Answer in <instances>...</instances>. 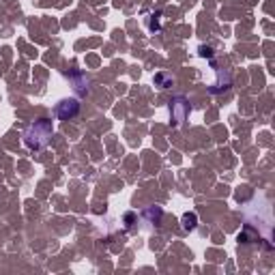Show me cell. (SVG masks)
I'll return each mask as SVG.
<instances>
[{
  "instance_id": "cell-1",
  "label": "cell",
  "mask_w": 275,
  "mask_h": 275,
  "mask_svg": "<svg viewBox=\"0 0 275 275\" xmlns=\"http://www.w3.org/2000/svg\"><path fill=\"white\" fill-rule=\"evenodd\" d=\"M49 138H52V123L46 118H39L26 129L24 134V144L32 148V151H41L47 146Z\"/></svg>"
},
{
  "instance_id": "cell-2",
  "label": "cell",
  "mask_w": 275,
  "mask_h": 275,
  "mask_svg": "<svg viewBox=\"0 0 275 275\" xmlns=\"http://www.w3.org/2000/svg\"><path fill=\"white\" fill-rule=\"evenodd\" d=\"M78 110H80V103L75 101V99H65V101H60L56 106V116L60 120H67L71 116H75Z\"/></svg>"
},
{
  "instance_id": "cell-3",
  "label": "cell",
  "mask_w": 275,
  "mask_h": 275,
  "mask_svg": "<svg viewBox=\"0 0 275 275\" xmlns=\"http://www.w3.org/2000/svg\"><path fill=\"white\" fill-rule=\"evenodd\" d=\"M183 226H185V230H194L196 228V215L194 213H187V215L183 217Z\"/></svg>"
}]
</instances>
